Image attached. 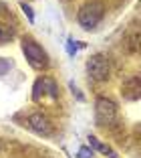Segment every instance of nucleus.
<instances>
[{"label":"nucleus","mask_w":141,"mask_h":158,"mask_svg":"<svg viewBox=\"0 0 141 158\" xmlns=\"http://www.w3.org/2000/svg\"><path fill=\"white\" fill-rule=\"evenodd\" d=\"M89 144H91L95 150H99L101 154H107L109 158H119V156H117V152H115L111 146H107V144H103V142H99L95 136H89Z\"/></svg>","instance_id":"8"},{"label":"nucleus","mask_w":141,"mask_h":158,"mask_svg":"<svg viewBox=\"0 0 141 158\" xmlns=\"http://www.w3.org/2000/svg\"><path fill=\"white\" fill-rule=\"evenodd\" d=\"M10 67V63L8 61H0V75H4V71Z\"/></svg>","instance_id":"12"},{"label":"nucleus","mask_w":141,"mask_h":158,"mask_svg":"<svg viewBox=\"0 0 141 158\" xmlns=\"http://www.w3.org/2000/svg\"><path fill=\"white\" fill-rule=\"evenodd\" d=\"M103 14H105V6L101 2H97V0H93V2H87L85 6H81V10L77 14V20L83 28L89 31V28H95L101 23Z\"/></svg>","instance_id":"2"},{"label":"nucleus","mask_w":141,"mask_h":158,"mask_svg":"<svg viewBox=\"0 0 141 158\" xmlns=\"http://www.w3.org/2000/svg\"><path fill=\"white\" fill-rule=\"evenodd\" d=\"M41 95L42 98L49 95V98H53V99L59 98V87H57L55 79H50V77L37 79V83H34V87H32V98H34V102H38Z\"/></svg>","instance_id":"5"},{"label":"nucleus","mask_w":141,"mask_h":158,"mask_svg":"<svg viewBox=\"0 0 141 158\" xmlns=\"http://www.w3.org/2000/svg\"><path fill=\"white\" fill-rule=\"evenodd\" d=\"M14 37V28L10 27V24H4L0 23V45H6V43H10Z\"/></svg>","instance_id":"9"},{"label":"nucleus","mask_w":141,"mask_h":158,"mask_svg":"<svg viewBox=\"0 0 141 158\" xmlns=\"http://www.w3.org/2000/svg\"><path fill=\"white\" fill-rule=\"evenodd\" d=\"M87 71H89V77L93 81H107L109 79V61L105 59L103 55H95L87 61Z\"/></svg>","instance_id":"4"},{"label":"nucleus","mask_w":141,"mask_h":158,"mask_svg":"<svg viewBox=\"0 0 141 158\" xmlns=\"http://www.w3.org/2000/svg\"><path fill=\"white\" fill-rule=\"evenodd\" d=\"M121 91L127 99H139L141 98V77H129L123 83Z\"/></svg>","instance_id":"7"},{"label":"nucleus","mask_w":141,"mask_h":158,"mask_svg":"<svg viewBox=\"0 0 141 158\" xmlns=\"http://www.w3.org/2000/svg\"><path fill=\"white\" fill-rule=\"evenodd\" d=\"M67 49H69V53H71V55H73L75 51H77V47L73 45V41H69V45H67Z\"/></svg>","instance_id":"13"},{"label":"nucleus","mask_w":141,"mask_h":158,"mask_svg":"<svg viewBox=\"0 0 141 158\" xmlns=\"http://www.w3.org/2000/svg\"><path fill=\"white\" fill-rule=\"evenodd\" d=\"M28 128L32 132H37V134H42V136L53 134V124H50V120L42 112H34L28 116Z\"/></svg>","instance_id":"6"},{"label":"nucleus","mask_w":141,"mask_h":158,"mask_svg":"<svg viewBox=\"0 0 141 158\" xmlns=\"http://www.w3.org/2000/svg\"><path fill=\"white\" fill-rule=\"evenodd\" d=\"M22 53L26 57V61L30 63V67H34V69H46L49 67V55L34 39L30 37L22 39Z\"/></svg>","instance_id":"1"},{"label":"nucleus","mask_w":141,"mask_h":158,"mask_svg":"<svg viewBox=\"0 0 141 158\" xmlns=\"http://www.w3.org/2000/svg\"><path fill=\"white\" fill-rule=\"evenodd\" d=\"M20 8H22V12L28 16V23H30V24L34 23V12H32V8H30V6H28L26 2H20Z\"/></svg>","instance_id":"10"},{"label":"nucleus","mask_w":141,"mask_h":158,"mask_svg":"<svg viewBox=\"0 0 141 158\" xmlns=\"http://www.w3.org/2000/svg\"><path fill=\"white\" fill-rule=\"evenodd\" d=\"M93 156V152L89 148H81L79 150V158H91Z\"/></svg>","instance_id":"11"},{"label":"nucleus","mask_w":141,"mask_h":158,"mask_svg":"<svg viewBox=\"0 0 141 158\" xmlns=\"http://www.w3.org/2000/svg\"><path fill=\"white\" fill-rule=\"evenodd\" d=\"M95 118L97 124L101 126H111L117 120V103L109 98H97L95 99Z\"/></svg>","instance_id":"3"}]
</instances>
